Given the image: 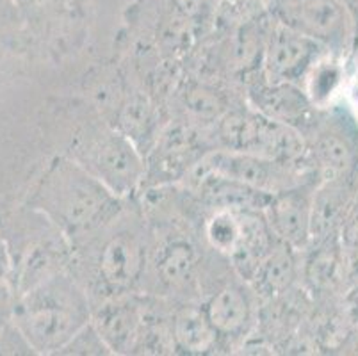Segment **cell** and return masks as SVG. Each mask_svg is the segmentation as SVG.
<instances>
[{"mask_svg": "<svg viewBox=\"0 0 358 356\" xmlns=\"http://www.w3.org/2000/svg\"><path fill=\"white\" fill-rule=\"evenodd\" d=\"M152 239L143 218L129 207L102 230L73 244V274L100 303L134 292L146 280Z\"/></svg>", "mask_w": 358, "mask_h": 356, "instance_id": "cell-1", "label": "cell"}, {"mask_svg": "<svg viewBox=\"0 0 358 356\" xmlns=\"http://www.w3.org/2000/svg\"><path fill=\"white\" fill-rule=\"evenodd\" d=\"M125 207L127 200L71 157H61L52 164L40 192L41 212L66 235L71 246L107 227Z\"/></svg>", "mask_w": 358, "mask_h": 356, "instance_id": "cell-2", "label": "cell"}, {"mask_svg": "<svg viewBox=\"0 0 358 356\" xmlns=\"http://www.w3.org/2000/svg\"><path fill=\"white\" fill-rule=\"evenodd\" d=\"M91 319L90 294L66 271L25 290L15 306V325L40 355H57Z\"/></svg>", "mask_w": 358, "mask_h": 356, "instance_id": "cell-3", "label": "cell"}, {"mask_svg": "<svg viewBox=\"0 0 358 356\" xmlns=\"http://www.w3.org/2000/svg\"><path fill=\"white\" fill-rule=\"evenodd\" d=\"M71 159L123 200L146 178L145 155L122 130L107 123L84 127L73 139Z\"/></svg>", "mask_w": 358, "mask_h": 356, "instance_id": "cell-4", "label": "cell"}, {"mask_svg": "<svg viewBox=\"0 0 358 356\" xmlns=\"http://www.w3.org/2000/svg\"><path fill=\"white\" fill-rule=\"evenodd\" d=\"M221 148L255 153L289 164L312 168L308 162L307 143L301 132L264 116L257 109L230 111L217 125Z\"/></svg>", "mask_w": 358, "mask_h": 356, "instance_id": "cell-5", "label": "cell"}, {"mask_svg": "<svg viewBox=\"0 0 358 356\" xmlns=\"http://www.w3.org/2000/svg\"><path fill=\"white\" fill-rule=\"evenodd\" d=\"M301 136L319 182L355 180L358 173V122L348 109L317 111Z\"/></svg>", "mask_w": 358, "mask_h": 356, "instance_id": "cell-6", "label": "cell"}, {"mask_svg": "<svg viewBox=\"0 0 358 356\" xmlns=\"http://www.w3.org/2000/svg\"><path fill=\"white\" fill-rule=\"evenodd\" d=\"M198 166L268 194H275L310 178H319L308 166L289 164L269 157L227 148L210 150Z\"/></svg>", "mask_w": 358, "mask_h": 356, "instance_id": "cell-7", "label": "cell"}, {"mask_svg": "<svg viewBox=\"0 0 358 356\" xmlns=\"http://www.w3.org/2000/svg\"><path fill=\"white\" fill-rule=\"evenodd\" d=\"M273 13L280 24L334 52L353 43L355 18L343 0H275Z\"/></svg>", "mask_w": 358, "mask_h": 356, "instance_id": "cell-8", "label": "cell"}, {"mask_svg": "<svg viewBox=\"0 0 358 356\" xmlns=\"http://www.w3.org/2000/svg\"><path fill=\"white\" fill-rule=\"evenodd\" d=\"M324 47L276 22L264 41V68L271 83L298 84L317 64Z\"/></svg>", "mask_w": 358, "mask_h": 356, "instance_id": "cell-9", "label": "cell"}, {"mask_svg": "<svg viewBox=\"0 0 358 356\" xmlns=\"http://www.w3.org/2000/svg\"><path fill=\"white\" fill-rule=\"evenodd\" d=\"M319 178L275 192L264 211L276 239L296 251L307 250L312 237V200Z\"/></svg>", "mask_w": 358, "mask_h": 356, "instance_id": "cell-10", "label": "cell"}, {"mask_svg": "<svg viewBox=\"0 0 358 356\" xmlns=\"http://www.w3.org/2000/svg\"><path fill=\"white\" fill-rule=\"evenodd\" d=\"M93 325L115 355L132 353L145 339V310L130 294L106 299L93 306Z\"/></svg>", "mask_w": 358, "mask_h": 356, "instance_id": "cell-11", "label": "cell"}, {"mask_svg": "<svg viewBox=\"0 0 358 356\" xmlns=\"http://www.w3.org/2000/svg\"><path fill=\"white\" fill-rule=\"evenodd\" d=\"M200 255L196 246L184 235H171L162 244L152 246L148 274L164 292L189 289L196 280Z\"/></svg>", "mask_w": 358, "mask_h": 356, "instance_id": "cell-12", "label": "cell"}, {"mask_svg": "<svg viewBox=\"0 0 358 356\" xmlns=\"http://www.w3.org/2000/svg\"><path fill=\"white\" fill-rule=\"evenodd\" d=\"M253 109L303 134L317 116L315 104L292 83H271L252 91Z\"/></svg>", "mask_w": 358, "mask_h": 356, "instance_id": "cell-13", "label": "cell"}, {"mask_svg": "<svg viewBox=\"0 0 358 356\" xmlns=\"http://www.w3.org/2000/svg\"><path fill=\"white\" fill-rule=\"evenodd\" d=\"M201 310L221 339L239 337L252 322L253 301L241 283L227 282L210 292Z\"/></svg>", "mask_w": 358, "mask_h": 356, "instance_id": "cell-14", "label": "cell"}, {"mask_svg": "<svg viewBox=\"0 0 358 356\" xmlns=\"http://www.w3.org/2000/svg\"><path fill=\"white\" fill-rule=\"evenodd\" d=\"M355 196H357L355 180L319 182L312 200L310 246L341 232V227L355 201Z\"/></svg>", "mask_w": 358, "mask_h": 356, "instance_id": "cell-15", "label": "cell"}, {"mask_svg": "<svg viewBox=\"0 0 358 356\" xmlns=\"http://www.w3.org/2000/svg\"><path fill=\"white\" fill-rule=\"evenodd\" d=\"M201 143L198 141L196 132L185 127H171L161 137H157L154 148V162L152 168L166 180L178 178L182 173H189L200 164V161L209 152H200Z\"/></svg>", "mask_w": 358, "mask_h": 356, "instance_id": "cell-16", "label": "cell"}, {"mask_svg": "<svg viewBox=\"0 0 358 356\" xmlns=\"http://www.w3.org/2000/svg\"><path fill=\"white\" fill-rule=\"evenodd\" d=\"M308 250H312L305 262V278L308 285L317 292H331L337 289L344 280L348 260L341 235H331L308 246Z\"/></svg>", "mask_w": 358, "mask_h": 356, "instance_id": "cell-17", "label": "cell"}, {"mask_svg": "<svg viewBox=\"0 0 358 356\" xmlns=\"http://www.w3.org/2000/svg\"><path fill=\"white\" fill-rule=\"evenodd\" d=\"M171 339L175 348L185 355H209L221 337L201 306H182L171 321Z\"/></svg>", "mask_w": 358, "mask_h": 356, "instance_id": "cell-18", "label": "cell"}, {"mask_svg": "<svg viewBox=\"0 0 358 356\" xmlns=\"http://www.w3.org/2000/svg\"><path fill=\"white\" fill-rule=\"evenodd\" d=\"M294 251L296 250H292L284 241H275L271 250L260 262L259 269L253 274L252 283L255 285L257 292L273 298L291 287L296 276Z\"/></svg>", "mask_w": 358, "mask_h": 356, "instance_id": "cell-19", "label": "cell"}, {"mask_svg": "<svg viewBox=\"0 0 358 356\" xmlns=\"http://www.w3.org/2000/svg\"><path fill=\"white\" fill-rule=\"evenodd\" d=\"M120 130L138 146L143 155H145L143 145L146 153H150V148L157 139L154 136L155 114L146 98L136 94L127 100L120 113Z\"/></svg>", "mask_w": 358, "mask_h": 356, "instance_id": "cell-20", "label": "cell"}, {"mask_svg": "<svg viewBox=\"0 0 358 356\" xmlns=\"http://www.w3.org/2000/svg\"><path fill=\"white\" fill-rule=\"evenodd\" d=\"M241 228L239 211H214L205 225V237L216 253L229 259L239 244Z\"/></svg>", "mask_w": 358, "mask_h": 356, "instance_id": "cell-21", "label": "cell"}, {"mask_svg": "<svg viewBox=\"0 0 358 356\" xmlns=\"http://www.w3.org/2000/svg\"><path fill=\"white\" fill-rule=\"evenodd\" d=\"M57 355H96V356H107L115 355L113 349L109 348V344L106 342V339L100 335V332L96 329V326L93 325V321L87 322L83 329L75 333L73 337L68 341V344L61 349Z\"/></svg>", "mask_w": 358, "mask_h": 356, "instance_id": "cell-22", "label": "cell"}, {"mask_svg": "<svg viewBox=\"0 0 358 356\" xmlns=\"http://www.w3.org/2000/svg\"><path fill=\"white\" fill-rule=\"evenodd\" d=\"M338 80H341V71L335 66V63H319L317 66L312 68V78H310V100L319 106L324 104L331 93L337 87Z\"/></svg>", "mask_w": 358, "mask_h": 356, "instance_id": "cell-23", "label": "cell"}, {"mask_svg": "<svg viewBox=\"0 0 358 356\" xmlns=\"http://www.w3.org/2000/svg\"><path fill=\"white\" fill-rule=\"evenodd\" d=\"M189 109L201 118H223V100L220 94L207 87H198L191 91L187 98Z\"/></svg>", "mask_w": 358, "mask_h": 356, "instance_id": "cell-24", "label": "cell"}, {"mask_svg": "<svg viewBox=\"0 0 358 356\" xmlns=\"http://www.w3.org/2000/svg\"><path fill=\"white\" fill-rule=\"evenodd\" d=\"M343 2L348 6V9L351 11L353 18L358 20V0H343Z\"/></svg>", "mask_w": 358, "mask_h": 356, "instance_id": "cell-25", "label": "cell"}, {"mask_svg": "<svg viewBox=\"0 0 358 356\" xmlns=\"http://www.w3.org/2000/svg\"><path fill=\"white\" fill-rule=\"evenodd\" d=\"M0 332H2V329H0Z\"/></svg>", "mask_w": 358, "mask_h": 356, "instance_id": "cell-26", "label": "cell"}]
</instances>
